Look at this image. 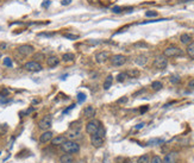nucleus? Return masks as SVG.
I'll use <instances>...</instances> for the list:
<instances>
[{"label":"nucleus","mask_w":194,"mask_h":163,"mask_svg":"<svg viewBox=\"0 0 194 163\" xmlns=\"http://www.w3.org/2000/svg\"><path fill=\"white\" fill-rule=\"evenodd\" d=\"M147 62H148V57L144 56V55H139V56H137L135 58V63L137 64V66H139V67H144L147 64Z\"/></svg>","instance_id":"obj_16"},{"label":"nucleus","mask_w":194,"mask_h":163,"mask_svg":"<svg viewBox=\"0 0 194 163\" xmlns=\"http://www.w3.org/2000/svg\"><path fill=\"white\" fill-rule=\"evenodd\" d=\"M0 56H1V52H0Z\"/></svg>","instance_id":"obj_49"},{"label":"nucleus","mask_w":194,"mask_h":163,"mask_svg":"<svg viewBox=\"0 0 194 163\" xmlns=\"http://www.w3.org/2000/svg\"><path fill=\"white\" fill-rule=\"evenodd\" d=\"M126 74H127V76H130V78H138L141 75L139 70H137V69H130V70L126 72Z\"/></svg>","instance_id":"obj_23"},{"label":"nucleus","mask_w":194,"mask_h":163,"mask_svg":"<svg viewBox=\"0 0 194 163\" xmlns=\"http://www.w3.org/2000/svg\"><path fill=\"white\" fill-rule=\"evenodd\" d=\"M86 100V94L85 93H79L78 94V101L81 104V103H83Z\"/></svg>","instance_id":"obj_29"},{"label":"nucleus","mask_w":194,"mask_h":163,"mask_svg":"<svg viewBox=\"0 0 194 163\" xmlns=\"http://www.w3.org/2000/svg\"><path fill=\"white\" fill-rule=\"evenodd\" d=\"M32 111H34V108H32V107H31V108H29V110L26 111V114H29V113H30V112H32Z\"/></svg>","instance_id":"obj_45"},{"label":"nucleus","mask_w":194,"mask_h":163,"mask_svg":"<svg viewBox=\"0 0 194 163\" xmlns=\"http://www.w3.org/2000/svg\"><path fill=\"white\" fill-rule=\"evenodd\" d=\"M23 68H24L25 70H27V72H32V73L41 72V70L43 69L42 64H41L40 62H36V61H29V62H26V63L24 64V66H23Z\"/></svg>","instance_id":"obj_4"},{"label":"nucleus","mask_w":194,"mask_h":163,"mask_svg":"<svg viewBox=\"0 0 194 163\" xmlns=\"http://www.w3.org/2000/svg\"><path fill=\"white\" fill-rule=\"evenodd\" d=\"M6 131H7V125L6 124L0 125V134L4 135V134H6Z\"/></svg>","instance_id":"obj_35"},{"label":"nucleus","mask_w":194,"mask_h":163,"mask_svg":"<svg viewBox=\"0 0 194 163\" xmlns=\"http://www.w3.org/2000/svg\"><path fill=\"white\" fill-rule=\"evenodd\" d=\"M126 61H127L126 56L120 55V54L114 55V56H112V57H111V64H112V66H114V67H120V66H124V64L126 63Z\"/></svg>","instance_id":"obj_6"},{"label":"nucleus","mask_w":194,"mask_h":163,"mask_svg":"<svg viewBox=\"0 0 194 163\" xmlns=\"http://www.w3.org/2000/svg\"><path fill=\"white\" fill-rule=\"evenodd\" d=\"M72 3V0H62V5H69Z\"/></svg>","instance_id":"obj_40"},{"label":"nucleus","mask_w":194,"mask_h":163,"mask_svg":"<svg viewBox=\"0 0 194 163\" xmlns=\"http://www.w3.org/2000/svg\"><path fill=\"white\" fill-rule=\"evenodd\" d=\"M94 113H95V110H94V107H93L92 105L86 106V107H85V110H83V117H85V118H87V119L92 118V117L94 116Z\"/></svg>","instance_id":"obj_14"},{"label":"nucleus","mask_w":194,"mask_h":163,"mask_svg":"<svg viewBox=\"0 0 194 163\" xmlns=\"http://www.w3.org/2000/svg\"><path fill=\"white\" fill-rule=\"evenodd\" d=\"M126 101H127V98H126V96H124V98H120V99H118V101H117V103H118V104H125Z\"/></svg>","instance_id":"obj_38"},{"label":"nucleus","mask_w":194,"mask_h":163,"mask_svg":"<svg viewBox=\"0 0 194 163\" xmlns=\"http://www.w3.org/2000/svg\"><path fill=\"white\" fill-rule=\"evenodd\" d=\"M63 36H64V37H66V38H69V39H73V41H74V39H78V38H79V36H78V35H72V34H64Z\"/></svg>","instance_id":"obj_32"},{"label":"nucleus","mask_w":194,"mask_h":163,"mask_svg":"<svg viewBox=\"0 0 194 163\" xmlns=\"http://www.w3.org/2000/svg\"><path fill=\"white\" fill-rule=\"evenodd\" d=\"M74 107H75V105H74V104H73V105H70V106H69L68 108H66V110H64V111H63V114H66V113H68V112H69L70 110H73Z\"/></svg>","instance_id":"obj_39"},{"label":"nucleus","mask_w":194,"mask_h":163,"mask_svg":"<svg viewBox=\"0 0 194 163\" xmlns=\"http://www.w3.org/2000/svg\"><path fill=\"white\" fill-rule=\"evenodd\" d=\"M0 48H1V49H4V48H6V44H5V43H3V44H0Z\"/></svg>","instance_id":"obj_46"},{"label":"nucleus","mask_w":194,"mask_h":163,"mask_svg":"<svg viewBox=\"0 0 194 163\" xmlns=\"http://www.w3.org/2000/svg\"><path fill=\"white\" fill-rule=\"evenodd\" d=\"M121 11H123V7H119V6H114L112 9V12H114V13H120Z\"/></svg>","instance_id":"obj_36"},{"label":"nucleus","mask_w":194,"mask_h":163,"mask_svg":"<svg viewBox=\"0 0 194 163\" xmlns=\"http://www.w3.org/2000/svg\"><path fill=\"white\" fill-rule=\"evenodd\" d=\"M61 148L64 152H67V154H78L80 151V145L76 142L69 141V139H67L66 142H64L61 145Z\"/></svg>","instance_id":"obj_1"},{"label":"nucleus","mask_w":194,"mask_h":163,"mask_svg":"<svg viewBox=\"0 0 194 163\" xmlns=\"http://www.w3.org/2000/svg\"><path fill=\"white\" fill-rule=\"evenodd\" d=\"M95 135H98V136H100V137H105V129H104V126L101 125L100 127H99V130H98V131H96V134Z\"/></svg>","instance_id":"obj_28"},{"label":"nucleus","mask_w":194,"mask_h":163,"mask_svg":"<svg viewBox=\"0 0 194 163\" xmlns=\"http://www.w3.org/2000/svg\"><path fill=\"white\" fill-rule=\"evenodd\" d=\"M7 93H9V90L7 89H4V90H1V93H0V94H1L3 96H5V95H7Z\"/></svg>","instance_id":"obj_43"},{"label":"nucleus","mask_w":194,"mask_h":163,"mask_svg":"<svg viewBox=\"0 0 194 163\" xmlns=\"http://www.w3.org/2000/svg\"><path fill=\"white\" fill-rule=\"evenodd\" d=\"M144 126V123H141V124H138L137 126H136V130H138V129H142Z\"/></svg>","instance_id":"obj_44"},{"label":"nucleus","mask_w":194,"mask_h":163,"mask_svg":"<svg viewBox=\"0 0 194 163\" xmlns=\"http://www.w3.org/2000/svg\"><path fill=\"white\" fill-rule=\"evenodd\" d=\"M112 82H113V76L112 75H107V78L104 81V89L105 90L110 89V87L112 86Z\"/></svg>","instance_id":"obj_20"},{"label":"nucleus","mask_w":194,"mask_h":163,"mask_svg":"<svg viewBox=\"0 0 194 163\" xmlns=\"http://www.w3.org/2000/svg\"><path fill=\"white\" fill-rule=\"evenodd\" d=\"M47 64L50 68H54V67H56L60 64V58L57 56H49L47 58Z\"/></svg>","instance_id":"obj_12"},{"label":"nucleus","mask_w":194,"mask_h":163,"mask_svg":"<svg viewBox=\"0 0 194 163\" xmlns=\"http://www.w3.org/2000/svg\"><path fill=\"white\" fill-rule=\"evenodd\" d=\"M0 154H1V151H0Z\"/></svg>","instance_id":"obj_50"},{"label":"nucleus","mask_w":194,"mask_h":163,"mask_svg":"<svg viewBox=\"0 0 194 163\" xmlns=\"http://www.w3.org/2000/svg\"><path fill=\"white\" fill-rule=\"evenodd\" d=\"M60 162L61 163H74V157L70 154H64L60 157Z\"/></svg>","instance_id":"obj_17"},{"label":"nucleus","mask_w":194,"mask_h":163,"mask_svg":"<svg viewBox=\"0 0 194 163\" xmlns=\"http://www.w3.org/2000/svg\"><path fill=\"white\" fill-rule=\"evenodd\" d=\"M62 58H63L64 62H70V61H74L75 56H74V54H72V52H67V54H64V55L62 56Z\"/></svg>","instance_id":"obj_24"},{"label":"nucleus","mask_w":194,"mask_h":163,"mask_svg":"<svg viewBox=\"0 0 194 163\" xmlns=\"http://www.w3.org/2000/svg\"><path fill=\"white\" fill-rule=\"evenodd\" d=\"M80 135H81L80 129H79V127H78V129H74V127H73V131H70L69 135H68L69 141H74V139H76V138H80Z\"/></svg>","instance_id":"obj_18"},{"label":"nucleus","mask_w":194,"mask_h":163,"mask_svg":"<svg viewBox=\"0 0 194 163\" xmlns=\"http://www.w3.org/2000/svg\"><path fill=\"white\" fill-rule=\"evenodd\" d=\"M126 163H131V162H126Z\"/></svg>","instance_id":"obj_48"},{"label":"nucleus","mask_w":194,"mask_h":163,"mask_svg":"<svg viewBox=\"0 0 194 163\" xmlns=\"http://www.w3.org/2000/svg\"><path fill=\"white\" fill-rule=\"evenodd\" d=\"M52 138H54V134L48 130V131H44V132L40 136V143H41V144L49 143V142H51Z\"/></svg>","instance_id":"obj_10"},{"label":"nucleus","mask_w":194,"mask_h":163,"mask_svg":"<svg viewBox=\"0 0 194 163\" xmlns=\"http://www.w3.org/2000/svg\"><path fill=\"white\" fill-rule=\"evenodd\" d=\"M170 82L172 83H177V82H180V78L179 76H172L170 78Z\"/></svg>","instance_id":"obj_37"},{"label":"nucleus","mask_w":194,"mask_h":163,"mask_svg":"<svg viewBox=\"0 0 194 163\" xmlns=\"http://www.w3.org/2000/svg\"><path fill=\"white\" fill-rule=\"evenodd\" d=\"M188 87H190V88H194V79H192V80L188 82Z\"/></svg>","instance_id":"obj_41"},{"label":"nucleus","mask_w":194,"mask_h":163,"mask_svg":"<svg viewBox=\"0 0 194 163\" xmlns=\"http://www.w3.org/2000/svg\"><path fill=\"white\" fill-rule=\"evenodd\" d=\"M160 143H163V139H151L148 144H150V145H157Z\"/></svg>","instance_id":"obj_33"},{"label":"nucleus","mask_w":194,"mask_h":163,"mask_svg":"<svg viewBox=\"0 0 194 163\" xmlns=\"http://www.w3.org/2000/svg\"><path fill=\"white\" fill-rule=\"evenodd\" d=\"M150 163H163V159L161 158L160 156L155 155V156H152V157L150 158Z\"/></svg>","instance_id":"obj_27"},{"label":"nucleus","mask_w":194,"mask_h":163,"mask_svg":"<svg viewBox=\"0 0 194 163\" xmlns=\"http://www.w3.org/2000/svg\"><path fill=\"white\" fill-rule=\"evenodd\" d=\"M180 41H181V43L188 45L189 43H192V37H190V35H188V34H182V35L180 36Z\"/></svg>","instance_id":"obj_19"},{"label":"nucleus","mask_w":194,"mask_h":163,"mask_svg":"<svg viewBox=\"0 0 194 163\" xmlns=\"http://www.w3.org/2000/svg\"><path fill=\"white\" fill-rule=\"evenodd\" d=\"M67 141V137L66 136H56L51 139V144L54 146H58V145H62L64 142Z\"/></svg>","instance_id":"obj_13"},{"label":"nucleus","mask_w":194,"mask_h":163,"mask_svg":"<svg viewBox=\"0 0 194 163\" xmlns=\"http://www.w3.org/2000/svg\"><path fill=\"white\" fill-rule=\"evenodd\" d=\"M4 66H6V67H12V61H11L10 57L4 58Z\"/></svg>","instance_id":"obj_31"},{"label":"nucleus","mask_w":194,"mask_h":163,"mask_svg":"<svg viewBox=\"0 0 194 163\" xmlns=\"http://www.w3.org/2000/svg\"><path fill=\"white\" fill-rule=\"evenodd\" d=\"M151 88L154 90H160L161 88H162V82H161V81H154L151 83Z\"/></svg>","instance_id":"obj_25"},{"label":"nucleus","mask_w":194,"mask_h":163,"mask_svg":"<svg viewBox=\"0 0 194 163\" xmlns=\"http://www.w3.org/2000/svg\"><path fill=\"white\" fill-rule=\"evenodd\" d=\"M182 55H183V51L175 45H170V47L166 48L163 51L165 57H176V56H182Z\"/></svg>","instance_id":"obj_3"},{"label":"nucleus","mask_w":194,"mask_h":163,"mask_svg":"<svg viewBox=\"0 0 194 163\" xmlns=\"http://www.w3.org/2000/svg\"><path fill=\"white\" fill-rule=\"evenodd\" d=\"M91 144L94 148H100L104 144V138L98 136V135H92L91 136Z\"/></svg>","instance_id":"obj_11"},{"label":"nucleus","mask_w":194,"mask_h":163,"mask_svg":"<svg viewBox=\"0 0 194 163\" xmlns=\"http://www.w3.org/2000/svg\"><path fill=\"white\" fill-rule=\"evenodd\" d=\"M108 58H110V52L108 51H99V52L95 54V61L99 64L105 63Z\"/></svg>","instance_id":"obj_9"},{"label":"nucleus","mask_w":194,"mask_h":163,"mask_svg":"<svg viewBox=\"0 0 194 163\" xmlns=\"http://www.w3.org/2000/svg\"><path fill=\"white\" fill-rule=\"evenodd\" d=\"M186 52H187V55H188L190 58L194 60V42H192V43H189V44L187 45Z\"/></svg>","instance_id":"obj_21"},{"label":"nucleus","mask_w":194,"mask_h":163,"mask_svg":"<svg viewBox=\"0 0 194 163\" xmlns=\"http://www.w3.org/2000/svg\"><path fill=\"white\" fill-rule=\"evenodd\" d=\"M126 79H127V74L126 73H119L117 75V81L118 82H124Z\"/></svg>","instance_id":"obj_26"},{"label":"nucleus","mask_w":194,"mask_h":163,"mask_svg":"<svg viewBox=\"0 0 194 163\" xmlns=\"http://www.w3.org/2000/svg\"><path fill=\"white\" fill-rule=\"evenodd\" d=\"M157 14H158V13H157L156 11H147V12H145V16H147V17H157Z\"/></svg>","instance_id":"obj_34"},{"label":"nucleus","mask_w":194,"mask_h":163,"mask_svg":"<svg viewBox=\"0 0 194 163\" xmlns=\"http://www.w3.org/2000/svg\"><path fill=\"white\" fill-rule=\"evenodd\" d=\"M49 5H50V1H49V0H45V3H43V4H42V6H43V7H48Z\"/></svg>","instance_id":"obj_42"},{"label":"nucleus","mask_w":194,"mask_h":163,"mask_svg":"<svg viewBox=\"0 0 194 163\" xmlns=\"http://www.w3.org/2000/svg\"><path fill=\"white\" fill-rule=\"evenodd\" d=\"M168 66V60L165 56H157L154 61V67L157 69H166Z\"/></svg>","instance_id":"obj_7"},{"label":"nucleus","mask_w":194,"mask_h":163,"mask_svg":"<svg viewBox=\"0 0 194 163\" xmlns=\"http://www.w3.org/2000/svg\"><path fill=\"white\" fill-rule=\"evenodd\" d=\"M137 163H150V156H149L148 154L142 155V156L137 159Z\"/></svg>","instance_id":"obj_22"},{"label":"nucleus","mask_w":194,"mask_h":163,"mask_svg":"<svg viewBox=\"0 0 194 163\" xmlns=\"http://www.w3.org/2000/svg\"><path fill=\"white\" fill-rule=\"evenodd\" d=\"M147 110H148V107H144V108H142V110H141V112H142V113H143V112H145V111H147Z\"/></svg>","instance_id":"obj_47"},{"label":"nucleus","mask_w":194,"mask_h":163,"mask_svg":"<svg viewBox=\"0 0 194 163\" xmlns=\"http://www.w3.org/2000/svg\"><path fill=\"white\" fill-rule=\"evenodd\" d=\"M103 124L99 121V120H96V119H92V120H89L88 123H87V125H86V132L88 134V135H95L96 134V131L99 130V127L101 126Z\"/></svg>","instance_id":"obj_2"},{"label":"nucleus","mask_w":194,"mask_h":163,"mask_svg":"<svg viewBox=\"0 0 194 163\" xmlns=\"http://www.w3.org/2000/svg\"><path fill=\"white\" fill-rule=\"evenodd\" d=\"M17 51L22 56H30V55H32V54L35 52V48L32 47V45H30V44H23V45L18 47Z\"/></svg>","instance_id":"obj_8"},{"label":"nucleus","mask_w":194,"mask_h":163,"mask_svg":"<svg viewBox=\"0 0 194 163\" xmlns=\"http://www.w3.org/2000/svg\"><path fill=\"white\" fill-rule=\"evenodd\" d=\"M51 125H52V117H51V114L44 116L40 120V123H38V127L41 130H43V131H48V130L51 127Z\"/></svg>","instance_id":"obj_5"},{"label":"nucleus","mask_w":194,"mask_h":163,"mask_svg":"<svg viewBox=\"0 0 194 163\" xmlns=\"http://www.w3.org/2000/svg\"><path fill=\"white\" fill-rule=\"evenodd\" d=\"M176 157H177L176 152H169V154L166 155V157L163 159V163H176Z\"/></svg>","instance_id":"obj_15"},{"label":"nucleus","mask_w":194,"mask_h":163,"mask_svg":"<svg viewBox=\"0 0 194 163\" xmlns=\"http://www.w3.org/2000/svg\"><path fill=\"white\" fill-rule=\"evenodd\" d=\"M34 61H36V62H38V61H41V60H43L44 58V55L42 54V52H38V54H35L34 55Z\"/></svg>","instance_id":"obj_30"}]
</instances>
